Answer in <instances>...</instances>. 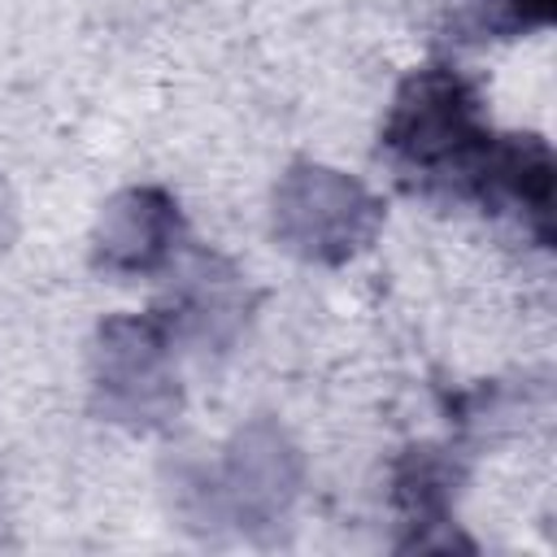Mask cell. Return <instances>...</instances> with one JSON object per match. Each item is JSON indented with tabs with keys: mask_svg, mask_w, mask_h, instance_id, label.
Instances as JSON below:
<instances>
[{
	"mask_svg": "<svg viewBox=\"0 0 557 557\" xmlns=\"http://www.w3.org/2000/svg\"><path fill=\"white\" fill-rule=\"evenodd\" d=\"M383 139L400 165L431 178H457L466 191L479 187L492 148L474 91L448 70H422L400 87Z\"/></svg>",
	"mask_w": 557,
	"mask_h": 557,
	"instance_id": "6da1fadb",
	"label": "cell"
},
{
	"mask_svg": "<svg viewBox=\"0 0 557 557\" xmlns=\"http://www.w3.org/2000/svg\"><path fill=\"white\" fill-rule=\"evenodd\" d=\"M374 222L370 196L335 170H296L278 191V226L309 257H348Z\"/></svg>",
	"mask_w": 557,
	"mask_h": 557,
	"instance_id": "7a4b0ae2",
	"label": "cell"
},
{
	"mask_svg": "<svg viewBox=\"0 0 557 557\" xmlns=\"http://www.w3.org/2000/svg\"><path fill=\"white\" fill-rule=\"evenodd\" d=\"M174 205L144 187V191H126L117 196L109 209H104V222H100V261L109 270H122V274H135V270H152L170 239H174Z\"/></svg>",
	"mask_w": 557,
	"mask_h": 557,
	"instance_id": "3957f363",
	"label": "cell"
},
{
	"mask_svg": "<svg viewBox=\"0 0 557 557\" xmlns=\"http://www.w3.org/2000/svg\"><path fill=\"white\" fill-rule=\"evenodd\" d=\"M548 17H553V0H474L470 4V30H487V35L527 30Z\"/></svg>",
	"mask_w": 557,
	"mask_h": 557,
	"instance_id": "277c9868",
	"label": "cell"
}]
</instances>
